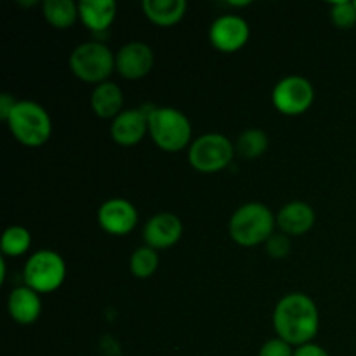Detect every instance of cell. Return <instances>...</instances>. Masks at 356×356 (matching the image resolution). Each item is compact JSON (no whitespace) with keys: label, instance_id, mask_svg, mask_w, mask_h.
Instances as JSON below:
<instances>
[{"label":"cell","instance_id":"cell-1","mask_svg":"<svg viewBox=\"0 0 356 356\" xmlns=\"http://www.w3.org/2000/svg\"><path fill=\"white\" fill-rule=\"evenodd\" d=\"M273 329L277 337L299 348L313 343L320 330V309L305 292H291L273 309Z\"/></svg>","mask_w":356,"mask_h":356},{"label":"cell","instance_id":"cell-2","mask_svg":"<svg viewBox=\"0 0 356 356\" xmlns=\"http://www.w3.org/2000/svg\"><path fill=\"white\" fill-rule=\"evenodd\" d=\"M228 232L240 247L264 245L277 232V214L261 202H247L232 214Z\"/></svg>","mask_w":356,"mask_h":356},{"label":"cell","instance_id":"cell-3","mask_svg":"<svg viewBox=\"0 0 356 356\" xmlns=\"http://www.w3.org/2000/svg\"><path fill=\"white\" fill-rule=\"evenodd\" d=\"M148 136L162 152L177 153L193 143V127L186 115L172 106H149Z\"/></svg>","mask_w":356,"mask_h":356},{"label":"cell","instance_id":"cell-4","mask_svg":"<svg viewBox=\"0 0 356 356\" xmlns=\"http://www.w3.org/2000/svg\"><path fill=\"white\" fill-rule=\"evenodd\" d=\"M6 124L14 139L26 148H40L52 136L51 115L37 101H17Z\"/></svg>","mask_w":356,"mask_h":356},{"label":"cell","instance_id":"cell-5","mask_svg":"<svg viewBox=\"0 0 356 356\" xmlns=\"http://www.w3.org/2000/svg\"><path fill=\"white\" fill-rule=\"evenodd\" d=\"M70 72L79 80L94 87L108 82L115 70V52L104 42H82L72 51L68 59Z\"/></svg>","mask_w":356,"mask_h":356},{"label":"cell","instance_id":"cell-6","mask_svg":"<svg viewBox=\"0 0 356 356\" xmlns=\"http://www.w3.org/2000/svg\"><path fill=\"white\" fill-rule=\"evenodd\" d=\"M236 155L235 143L219 132H207L193 139L188 148V163L197 172L216 174L229 167Z\"/></svg>","mask_w":356,"mask_h":356},{"label":"cell","instance_id":"cell-7","mask_svg":"<svg viewBox=\"0 0 356 356\" xmlns=\"http://www.w3.org/2000/svg\"><path fill=\"white\" fill-rule=\"evenodd\" d=\"M66 273L68 268L61 254L51 249H42L31 254L23 268L24 285L40 296L58 291L65 284Z\"/></svg>","mask_w":356,"mask_h":356},{"label":"cell","instance_id":"cell-8","mask_svg":"<svg viewBox=\"0 0 356 356\" xmlns=\"http://www.w3.org/2000/svg\"><path fill=\"white\" fill-rule=\"evenodd\" d=\"M315 101V87L306 76L289 75L275 83L271 90V103L278 113L285 117L305 115Z\"/></svg>","mask_w":356,"mask_h":356},{"label":"cell","instance_id":"cell-9","mask_svg":"<svg viewBox=\"0 0 356 356\" xmlns=\"http://www.w3.org/2000/svg\"><path fill=\"white\" fill-rule=\"evenodd\" d=\"M250 38V26L245 17L238 14H222L212 21L209 28V40L212 47L218 49L219 52H232L240 51L247 45Z\"/></svg>","mask_w":356,"mask_h":356},{"label":"cell","instance_id":"cell-10","mask_svg":"<svg viewBox=\"0 0 356 356\" xmlns=\"http://www.w3.org/2000/svg\"><path fill=\"white\" fill-rule=\"evenodd\" d=\"M97 222L108 235L125 236L138 228L139 212L125 198H110L97 209Z\"/></svg>","mask_w":356,"mask_h":356},{"label":"cell","instance_id":"cell-11","mask_svg":"<svg viewBox=\"0 0 356 356\" xmlns=\"http://www.w3.org/2000/svg\"><path fill=\"white\" fill-rule=\"evenodd\" d=\"M155 66V52L146 42L132 40L115 52V70L125 80H141Z\"/></svg>","mask_w":356,"mask_h":356},{"label":"cell","instance_id":"cell-12","mask_svg":"<svg viewBox=\"0 0 356 356\" xmlns=\"http://www.w3.org/2000/svg\"><path fill=\"white\" fill-rule=\"evenodd\" d=\"M149 127V108H125L115 120H111L110 134L117 145L136 146L145 139Z\"/></svg>","mask_w":356,"mask_h":356},{"label":"cell","instance_id":"cell-13","mask_svg":"<svg viewBox=\"0 0 356 356\" xmlns=\"http://www.w3.org/2000/svg\"><path fill=\"white\" fill-rule=\"evenodd\" d=\"M183 221L172 212H159L145 222V245L155 250H165L183 238Z\"/></svg>","mask_w":356,"mask_h":356},{"label":"cell","instance_id":"cell-14","mask_svg":"<svg viewBox=\"0 0 356 356\" xmlns=\"http://www.w3.org/2000/svg\"><path fill=\"white\" fill-rule=\"evenodd\" d=\"M315 209L302 200L285 204L277 214V228L289 236H302L315 226Z\"/></svg>","mask_w":356,"mask_h":356},{"label":"cell","instance_id":"cell-15","mask_svg":"<svg viewBox=\"0 0 356 356\" xmlns=\"http://www.w3.org/2000/svg\"><path fill=\"white\" fill-rule=\"evenodd\" d=\"M9 316L19 325H31L42 315V298L33 289L21 285L10 291L7 298Z\"/></svg>","mask_w":356,"mask_h":356},{"label":"cell","instance_id":"cell-16","mask_svg":"<svg viewBox=\"0 0 356 356\" xmlns=\"http://www.w3.org/2000/svg\"><path fill=\"white\" fill-rule=\"evenodd\" d=\"M90 110L103 120H115L125 110L122 87L111 80L94 87L90 92Z\"/></svg>","mask_w":356,"mask_h":356},{"label":"cell","instance_id":"cell-17","mask_svg":"<svg viewBox=\"0 0 356 356\" xmlns=\"http://www.w3.org/2000/svg\"><path fill=\"white\" fill-rule=\"evenodd\" d=\"M79 16L83 26L99 35L113 24L117 3L113 0H82L79 2Z\"/></svg>","mask_w":356,"mask_h":356},{"label":"cell","instance_id":"cell-18","mask_svg":"<svg viewBox=\"0 0 356 356\" xmlns=\"http://www.w3.org/2000/svg\"><path fill=\"white\" fill-rule=\"evenodd\" d=\"M141 7L146 19L162 28L179 23L188 10L186 0H145Z\"/></svg>","mask_w":356,"mask_h":356},{"label":"cell","instance_id":"cell-19","mask_svg":"<svg viewBox=\"0 0 356 356\" xmlns=\"http://www.w3.org/2000/svg\"><path fill=\"white\" fill-rule=\"evenodd\" d=\"M42 16L54 30H68L80 19L79 3L73 0H45L42 3Z\"/></svg>","mask_w":356,"mask_h":356},{"label":"cell","instance_id":"cell-20","mask_svg":"<svg viewBox=\"0 0 356 356\" xmlns=\"http://www.w3.org/2000/svg\"><path fill=\"white\" fill-rule=\"evenodd\" d=\"M270 138L263 129H247L235 143L236 155L245 160H256L268 152Z\"/></svg>","mask_w":356,"mask_h":356},{"label":"cell","instance_id":"cell-21","mask_svg":"<svg viewBox=\"0 0 356 356\" xmlns=\"http://www.w3.org/2000/svg\"><path fill=\"white\" fill-rule=\"evenodd\" d=\"M31 247L30 229L21 225H13L3 232L0 240V250L3 257H21L28 254Z\"/></svg>","mask_w":356,"mask_h":356},{"label":"cell","instance_id":"cell-22","mask_svg":"<svg viewBox=\"0 0 356 356\" xmlns=\"http://www.w3.org/2000/svg\"><path fill=\"white\" fill-rule=\"evenodd\" d=\"M159 264V250L152 249L148 245H141L132 252L131 259H129V270H131V275L134 278L146 280V278L153 277L156 273Z\"/></svg>","mask_w":356,"mask_h":356},{"label":"cell","instance_id":"cell-23","mask_svg":"<svg viewBox=\"0 0 356 356\" xmlns=\"http://www.w3.org/2000/svg\"><path fill=\"white\" fill-rule=\"evenodd\" d=\"M330 19L339 30H351L356 24L355 2L339 0V2L330 3Z\"/></svg>","mask_w":356,"mask_h":356},{"label":"cell","instance_id":"cell-24","mask_svg":"<svg viewBox=\"0 0 356 356\" xmlns=\"http://www.w3.org/2000/svg\"><path fill=\"white\" fill-rule=\"evenodd\" d=\"M264 249H266L268 256L273 257V259H285L292 250V240L285 233L275 232L264 243Z\"/></svg>","mask_w":356,"mask_h":356},{"label":"cell","instance_id":"cell-25","mask_svg":"<svg viewBox=\"0 0 356 356\" xmlns=\"http://www.w3.org/2000/svg\"><path fill=\"white\" fill-rule=\"evenodd\" d=\"M294 351L296 348L291 346L287 341L280 339V337H273V339H268L259 348L257 356H294Z\"/></svg>","mask_w":356,"mask_h":356},{"label":"cell","instance_id":"cell-26","mask_svg":"<svg viewBox=\"0 0 356 356\" xmlns=\"http://www.w3.org/2000/svg\"><path fill=\"white\" fill-rule=\"evenodd\" d=\"M16 104H17V99L14 94H10V92L0 94V118H2L3 122L9 118V115L13 113V110L16 108Z\"/></svg>","mask_w":356,"mask_h":356},{"label":"cell","instance_id":"cell-27","mask_svg":"<svg viewBox=\"0 0 356 356\" xmlns=\"http://www.w3.org/2000/svg\"><path fill=\"white\" fill-rule=\"evenodd\" d=\"M294 356H330V355L329 351H327L325 348L320 346V344L309 343V344H305V346L296 348Z\"/></svg>","mask_w":356,"mask_h":356},{"label":"cell","instance_id":"cell-28","mask_svg":"<svg viewBox=\"0 0 356 356\" xmlns=\"http://www.w3.org/2000/svg\"><path fill=\"white\" fill-rule=\"evenodd\" d=\"M355 6H356V0H355Z\"/></svg>","mask_w":356,"mask_h":356}]
</instances>
